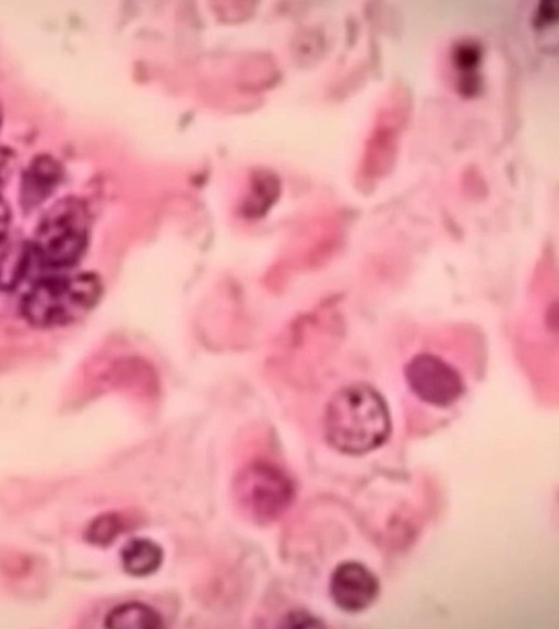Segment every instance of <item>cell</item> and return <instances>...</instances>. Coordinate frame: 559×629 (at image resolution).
Returning a JSON list of instances; mask_svg holds the SVG:
<instances>
[{
    "label": "cell",
    "instance_id": "obj_1",
    "mask_svg": "<svg viewBox=\"0 0 559 629\" xmlns=\"http://www.w3.org/2000/svg\"><path fill=\"white\" fill-rule=\"evenodd\" d=\"M391 419L383 397L364 383L344 387L330 400L324 414L328 442L347 454H362L389 437Z\"/></svg>",
    "mask_w": 559,
    "mask_h": 629
},
{
    "label": "cell",
    "instance_id": "obj_2",
    "mask_svg": "<svg viewBox=\"0 0 559 629\" xmlns=\"http://www.w3.org/2000/svg\"><path fill=\"white\" fill-rule=\"evenodd\" d=\"M412 107L411 91L402 82L393 83L381 97L354 174L359 187L372 188L394 168Z\"/></svg>",
    "mask_w": 559,
    "mask_h": 629
},
{
    "label": "cell",
    "instance_id": "obj_3",
    "mask_svg": "<svg viewBox=\"0 0 559 629\" xmlns=\"http://www.w3.org/2000/svg\"><path fill=\"white\" fill-rule=\"evenodd\" d=\"M99 288L98 280L86 273L40 278L24 297V314L39 325L69 322L95 304Z\"/></svg>",
    "mask_w": 559,
    "mask_h": 629
},
{
    "label": "cell",
    "instance_id": "obj_4",
    "mask_svg": "<svg viewBox=\"0 0 559 629\" xmlns=\"http://www.w3.org/2000/svg\"><path fill=\"white\" fill-rule=\"evenodd\" d=\"M234 496L241 512L257 522L281 517L294 498V484L276 465L254 461L245 466L234 480Z\"/></svg>",
    "mask_w": 559,
    "mask_h": 629
},
{
    "label": "cell",
    "instance_id": "obj_5",
    "mask_svg": "<svg viewBox=\"0 0 559 629\" xmlns=\"http://www.w3.org/2000/svg\"><path fill=\"white\" fill-rule=\"evenodd\" d=\"M86 245L83 210L74 201H62L43 219L29 246L33 259L55 269L71 266Z\"/></svg>",
    "mask_w": 559,
    "mask_h": 629
},
{
    "label": "cell",
    "instance_id": "obj_6",
    "mask_svg": "<svg viewBox=\"0 0 559 629\" xmlns=\"http://www.w3.org/2000/svg\"><path fill=\"white\" fill-rule=\"evenodd\" d=\"M411 391L423 402L445 407L453 404L464 391L457 369L430 352L416 354L404 369Z\"/></svg>",
    "mask_w": 559,
    "mask_h": 629
},
{
    "label": "cell",
    "instance_id": "obj_7",
    "mask_svg": "<svg viewBox=\"0 0 559 629\" xmlns=\"http://www.w3.org/2000/svg\"><path fill=\"white\" fill-rule=\"evenodd\" d=\"M330 591L340 608L346 612H360L376 600L379 583L374 574L364 565L347 561L334 570Z\"/></svg>",
    "mask_w": 559,
    "mask_h": 629
},
{
    "label": "cell",
    "instance_id": "obj_8",
    "mask_svg": "<svg viewBox=\"0 0 559 629\" xmlns=\"http://www.w3.org/2000/svg\"><path fill=\"white\" fill-rule=\"evenodd\" d=\"M124 570L134 577H145L155 572L163 560L162 548L147 538L130 539L121 549Z\"/></svg>",
    "mask_w": 559,
    "mask_h": 629
},
{
    "label": "cell",
    "instance_id": "obj_9",
    "mask_svg": "<svg viewBox=\"0 0 559 629\" xmlns=\"http://www.w3.org/2000/svg\"><path fill=\"white\" fill-rule=\"evenodd\" d=\"M105 625L115 629H157L163 627V618L146 604L129 602L111 609Z\"/></svg>",
    "mask_w": 559,
    "mask_h": 629
},
{
    "label": "cell",
    "instance_id": "obj_10",
    "mask_svg": "<svg viewBox=\"0 0 559 629\" xmlns=\"http://www.w3.org/2000/svg\"><path fill=\"white\" fill-rule=\"evenodd\" d=\"M59 176L58 166L53 161L39 158L34 162L25 176L24 191L26 203L40 202L52 189Z\"/></svg>",
    "mask_w": 559,
    "mask_h": 629
},
{
    "label": "cell",
    "instance_id": "obj_11",
    "mask_svg": "<svg viewBox=\"0 0 559 629\" xmlns=\"http://www.w3.org/2000/svg\"><path fill=\"white\" fill-rule=\"evenodd\" d=\"M120 522L114 517L102 518L96 525H94L91 534L93 541L98 543L109 542L119 531Z\"/></svg>",
    "mask_w": 559,
    "mask_h": 629
},
{
    "label": "cell",
    "instance_id": "obj_12",
    "mask_svg": "<svg viewBox=\"0 0 559 629\" xmlns=\"http://www.w3.org/2000/svg\"><path fill=\"white\" fill-rule=\"evenodd\" d=\"M0 126H1V109H0Z\"/></svg>",
    "mask_w": 559,
    "mask_h": 629
}]
</instances>
